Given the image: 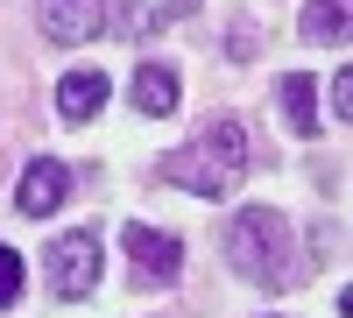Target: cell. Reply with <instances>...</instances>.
I'll return each instance as SVG.
<instances>
[{
    "instance_id": "obj_10",
    "label": "cell",
    "mask_w": 353,
    "mask_h": 318,
    "mask_svg": "<svg viewBox=\"0 0 353 318\" xmlns=\"http://www.w3.org/2000/svg\"><path fill=\"white\" fill-rule=\"evenodd\" d=\"M304 36L311 43H339L346 36V0H311L304 8Z\"/></svg>"
},
{
    "instance_id": "obj_2",
    "label": "cell",
    "mask_w": 353,
    "mask_h": 318,
    "mask_svg": "<svg viewBox=\"0 0 353 318\" xmlns=\"http://www.w3.org/2000/svg\"><path fill=\"white\" fill-rule=\"evenodd\" d=\"M163 177L184 184V191H198V198H226L233 184L248 177V128L241 121H212L198 141H184V149L170 156Z\"/></svg>"
},
{
    "instance_id": "obj_1",
    "label": "cell",
    "mask_w": 353,
    "mask_h": 318,
    "mask_svg": "<svg viewBox=\"0 0 353 318\" xmlns=\"http://www.w3.org/2000/svg\"><path fill=\"white\" fill-rule=\"evenodd\" d=\"M226 262L241 269L254 290H297V234L276 206H248L241 219H226Z\"/></svg>"
},
{
    "instance_id": "obj_3",
    "label": "cell",
    "mask_w": 353,
    "mask_h": 318,
    "mask_svg": "<svg viewBox=\"0 0 353 318\" xmlns=\"http://www.w3.org/2000/svg\"><path fill=\"white\" fill-rule=\"evenodd\" d=\"M121 248H128V262H134V276H141V283H176V269H184V241H176V234H163V226L128 219Z\"/></svg>"
},
{
    "instance_id": "obj_4",
    "label": "cell",
    "mask_w": 353,
    "mask_h": 318,
    "mask_svg": "<svg viewBox=\"0 0 353 318\" xmlns=\"http://www.w3.org/2000/svg\"><path fill=\"white\" fill-rule=\"evenodd\" d=\"M50 283L57 297H85L99 283V234H57L50 241Z\"/></svg>"
},
{
    "instance_id": "obj_9",
    "label": "cell",
    "mask_w": 353,
    "mask_h": 318,
    "mask_svg": "<svg viewBox=\"0 0 353 318\" xmlns=\"http://www.w3.org/2000/svg\"><path fill=\"white\" fill-rule=\"evenodd\" d=\"M276 99H283V121L297 128V135H318V92H311V78L290 71V78L276 85Z\"/></svg>"
},
{
    "instance_id": "obj_11",
    "label": "cell",
    "mask_w": 353,
    "mask_h": 318,
    "mask_svg": "<svg viewBox=\"0 0 353 318\" xmlns=\"http://www.w3.org/2000/svg\"><path fill=\"white\" fill-rule=\"evenodd\" d=\"M14 297H21V255L0 248V311H14Z\"/></svg>"
},
{
    "instance_id": "obj_5",
    "label": "cell",
    "mask_w": 353,
    "mask_h": 318,
    "mask_svg": "<svg viewBox=\"0 0 353 318\" xmlns=\"http://www.w3.org/2000/svg\"><path fill=\"white\" fill-rule=\"evenodd\" d=\"M36 21H43V36H50V43L78 50V43H92L99 28H106V0H43Z\"/></svg>"
},
{
    "instance_id": "obj_6",
    "label": "cell",
    "mask_w": 353,
    "mask_h": 318,
    "mask_svg": "<svg viewBox=\"0 0 353 318\" xmlns=\"http://www.w3.org/2000/svg\"><path fill=\"white\" fill-rule=\"evenodd\" d=\"M64 191H71V170L64 163H57V156H36V163H28L21 170V219H50L57 206H64Z\"/></svg>"
},
{
    "instance_id": "obj_7",
    "label": "cell",
    "mask_w": 353,
    "mask_h": 318,
    "mask_svg": "<svg viewBox=\"0 0 353 318\" xmlns=\"http://www.w3.org/2000/svg\"><path fill=\"white\" fill-rule=\"evenodd\" d=\"M128 92H134V106L149 113V121H163V113H176V71L170 64H141Z\"/></svg>"
},
{
    "instance_id": "obj_12",
    "label": "cell",
    "mask_w": 353,
    "mask_h": 318,
    "mask_svg": "<svg viewBox=\"0 0 353 318\" xmlns=\"http://www.w3.org/2000/svg\"><path fill=\"white\" fill-rule=\"evenodd\" d=\"M353 113V71H332V121Z\"/></svg>"
},
{
    "instance_id": "obj_8",
    "label": "cell",
    "mask_w": 353,
    "mask_h": 318,
    "mask_svg": "<svg viewBox=\"0 0 353 318\" xmlns=\"http://www.w3.org/2000/svg\"><path fill=\"white\" fill-rule=\"evenodd\" d=\"M99 99H106V78L99 71H71L64 85H57V113H64V121H92Z\"/></svg>"
}]
</instances>
